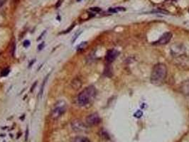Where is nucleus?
I'll use <instances>...</instances> for the list:
<instances>
[{
    "label": "nucleus",
    "mask_w": 189,
    "mask_h": 142,
    "mask_svg": "<svg viewBox=\"0 0 189 142\" xmlns=\"http://www.w3.org/2000/svg\"><path fill=\"white\" fill-rule=\"evenodd\" d=\"M120 11H125V9L124 7H116V8H110L109 9V12L111 13H117Z\"/></svg>",
    "instance_id": "9b49d317"
},
{
    "label": "nucleus",
    "mask_w": 189,
    "mask_h": 142,
    "mask_svg": "<svg viewBox=\"0 0 189 142\" xmlns=\"http://www.w3.org/2000/svg\"><path fill=\"white\" fill-rule=\"evenodd\" d=\"M180 91L186 97H189V80L183 81L180 86Z\"/></svg>",
    "instance_id": "1a4fd4ad"
},
{
    "label": "nucleus",
    "mask_w": 189,
    "mask_h": 142,
    "mask_svg": "<svg viewBox=\"0 0 189 142\" xmlns=\"http://www.w3.org/2000/svg\"><path fill=\"white\" fill-rule=\"evenodd\" d=\"M167 76V68L164 63H157L151 71L150 80L154 85H160L164 82Z\"/></svg>",
    "instance_id": "f257e3e1"
},
{
    "label": "nucleus",
    "mask_w": 189,
    "mask_h": 142,
    "mask_svg": "<svg viewBox=\"0 0 189 142\" xmlns=\"http://www.w3.org/2000/svg\"><path fill=\"white\" fill-rule=\"evenodd\" d=\"M23 44H24V47L27 48L30 45V41H25L24 42Z\"/></svg>",
    "instance_id": "4468645a"
},
{
    "label": "nucleus",
    "mask_w": 189,
    "mask_h": 142,
    "mask_svg": "<svg viewBox=\"0 0 189 142\" xmlns=\"http://www.w3.org/2000/svg\"><path fill=\"white\" fill-rule=\"evenodd\" d=\"M6 0H0V7H2L4 4L6 3Z\"/></svg>",
    "instance_id": "2eb2a0df"
},
{
    "label": "nucleus",
    "mask_w": 189,
    "mask_h": 142,
    "mask_svg": "<svg viewBox=\"0 0 189 142\" xmlns=\"http://www.w3.org/2000/svg\"><path fill=\"white\" fill-rule=\"evenodd\" d=\"M66 110V105L63 101L58 102L52 111V117L54 119H58L63 115Z\"/></svg>",
    "instance_id": "7ed1b4c3"
},
{
    "label": "nucleus",
    "mask_w": 189,
    "mask_h": 142,
    "mask_svg": "<svg viewBox=\"0 0 189 142\" xmlns=\"http://www.w3.org/2000/svg\"><path fill=\"white\" fill-rule=\"evenodd\" d=\"M77 1H81V0H77Z\"/></svg>",
    "instance_id": "f3484780"
},
{
    "label": "nucleus",
    "mask_w": 189,
    "mask_h": 142,
    "mask_svg": "<svg viewBox=\"0 0 189 142\" xmlns=\"http://www.w3.org/2000/svg\"><path fill=\"white\" fill-rule=\"evenodd\" d=\"M90 10L92 11H94V12H99L101 11V9L98 7H93V8H90Z\"/></svg>",
    "instance_id": "ddd939ff"
},
{
    "label": "nucleus",
    "mask_w": 189,
    "mask_h": 142,
    "mask_svg": "<svg viewBox=\"0 0 189 142\" xmlns=\"http://www.w3.org/2000/svg\"><path fill=\"white\" fill-rule=\"evenodd\" d=\"M60 1H58V4L56 5V7H58L59 6H60Z\"/></svg>",
    "instance_id": "dca6fc26"
},
{
    "label": "nucleus",
    "mask_w": 189,
    "mask_h": 142,
    "mask_svg": "<svg viewBox=\"0 0 189 142\" xmlns=\"http://www.w3.org/2000/svg\"><path fill=\"white\" fill-rule=\"evenodd\" d=\"M9 73V68H5V69L3 70L1 73V77H6V76H8V74Z\"/></svg>",
    "instance_id": "f8f14e48"
},
{
    "label": "nucleus",
    "mask_w": 189,
    "mask_h": 142,
    "mask_svg": "<svg viewBox=\"0 0 189 142\" xmlns=\"http://www.w3.org/2000/svg\"><path fill=\"white\" fill-rule=\"evenodd\" d=\"M96 95V90L93 86H89L83 90L78 96V104L81 107L89 105L94 100Z\"/></svg>",
    "instance_id": "f03ea898"
},
{
    "label": "nucleus",
    "mask_w": 189,
    "mask_h": 142,
    "mask_svg": "<svg viewBox=\"0 0 189 142\" xmlns=\"http://www.w3.org/2000/svg\"><path fill=\"white\" fill-rule=\"evenodd\" d=\"M119 55V52L115 50V49H112V50L108 51L106 54V61L108 63H113L114 60L117 58V57Z\"/></svg>",
    "instance_id": "6e6552de"
},
{
    "label": "nucleus",
    "mask_w": 189,
    "mask_h": 142,
    "mask_svg": "<svg viewBox=\"0 0 189 142\" xmlns=\"http://www.w3.org/2000/svg\"><path fill=\"white\" fill-rule=\"evenodd\" d=\"M72 142H91V141L89 139H88L87 137L81 136H76V138L73 139Z\"/></svg>",
    "instance_id": "9d476101"
},
{
    "label": "nucleus",
    "mask_w": 189,
    "mask_h": 142,
    "mask_svg": "<svg viewBox=\"0 0 189 142\" xmlns=\"http://www.w3.org/2000/svg\"><path fill=\"white\" fill-rule=\"evenodd\" d=\"M171 51L173 55L176 57H179L181 55H183L185 49H184L183 46L182 44H176L173 45L171 48Z\"/></svg>",
    "instance_id": "423d86ee"
},
{
    "label": "nucleus",
    "mask_w": 189,
    "mask_h": 142,
    "mask_svg": "<svg viewBox=\"0 0 189 142\" xmlns=\"http://www.w3.org/2000/svg\"><path fill=\"white\" fill-rule=\"evenodd\" d=\"M72 129L77 132H85L87 131V127L85 124L83 123L81 120L79 119H76L73 120L71 123Z\"/></svg>",
    "instance_id": "39448f33"
},
{
    "label": "nucleus",
    "mask_w": 189,
    "mask_h": 142,
    "mask_svg": "<svg viewBox=\"0 0 189 142\" xmlns=\"http://www.w3.org/2000/svg\"><path fill=\"white\" fill-rule=\"evenodd\" d=\"M172 36H173L172 33L170 32H166L164 33V34L159 38V39H158L157 41L155 42V45L161 46V45H165V44H168V43L171 41Z\"/></svg>",
    "instance_id": "0eeeda50"
},
{
    "label": "nucleus",
    "mask_w": 189,
    "mask_h": 142,
    "mask_svg": "<svg viewBox=\"0 0 189 142\" xmlns=\"http://www.w3.org/2000/svg\"><path fill=\"white\" fill-rule=\"evenodd\" d=\"M101 122L100 116L97 113H92L86 118V124L90 127H94L97 125Z\"/></svg>",
    "instance_id": "20e7f679"
}]
</instances>
